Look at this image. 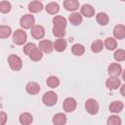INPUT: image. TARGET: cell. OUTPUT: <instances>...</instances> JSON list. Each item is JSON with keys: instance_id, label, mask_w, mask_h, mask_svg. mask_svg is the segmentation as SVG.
Here are the masks:
<instances>
[{"instance_id": "23", "label": "cell", "mask_w": 125, "mask_h": 125, "mask_svg": "<svg viewBox=\"0 0 125 125\" xmlns=\"http://www.w3.org/2000/svg\"><path fill=\"white\" fill-rule=\"evenodd\" d=\"M28 57H29V59H30L31 61H33V62H39V61L43 58V52H42L38 47H36V48L33 49V51L30 53V55H29Z\"/></svg>"}, {"instance_id": "3", "label": "cell", "mask_w": 125, "mask_h": 125, "mask_svg": "<svg viewBox=\"0 0 125 125\" xmlns=\"http://www.w3.org/2000/svg\"><path fill=\"white\" fill-rule=\"evenodd\" d=\"M42 102H43V104H44L45 105H47V106H53V105H55V104H57V102H58V96H57V94H56L55 92H53V91H48V92H46V93L43 95V97H42Z\"/></svg>"}, {"instance_id": "31", "label": "cell", "mask_w": 125, "mask_h": 125, "mask_svg": "<svg viewBox=\"0 0 125 125\" xmlns=\"http://www.w3.org/2000/svg\"><path fill=\"white\" fill-rule=\"evenodd\" d=\"M113 59L116 62H123L125 61V50L117 49L113 54Z\"/></svg>"}, {"instance_id": "21", "label": "cell", "mask_w": 125, "mask_h": 125, "mask_svg": "<svg viewBox=\"0 0 125 125\" xmlns=\"http://www.w3.org/2000/svg\"><path fill=\"white\" fill-rule=\"evenodd\" d=\"M43 10V4L39 1H32L28 4V11L30 13H38Z\"/></svg>"}, {"instance_id": "5", "label": "cell", "mask_w": 125, "mask_h": 125, "mask_svg": "<svg viewBox=\"0 0 125 125\" xmlns=\"http://www.w3.org/2000/svg\"><path fill=\"white\" fill-rule=\"evenodd\" d=\"M85 109L89 114L95 115L99 112V109H100L99 103L95 99H88L85 103Z\"/></svg>"}, {"instance_id": "19", "label": "cell", "mask_w": 125, "mask_h": 125, "mask_svg": "<svg viewBox=\"0 0 125 125\" xmlns=\"http://www.w3.org/2000/svg\"><path fill=\"white\" fill-rule=\"evenodd\" d=\"M19 121L21 125H30L33 121V117L29 112H22L19 117Z\"/></svg>"}, {"instance_id": "34", "label": "cell", "mask_w": 125, "mask_h": 125, "mask_svg": "<svg viewBox=\"0 0 125 125\" xmlns=\"http://www.w3.org/2000/svg\"><path fill=\"white\" fill-rule=\"evenodd\" d=\"M34 48H36V45L30 42V43H26V44L23 46L22 51H23V53H24L25 55L29 56V55H30V53L33 51V49H34Z\"/></svg>"}, {"instance_id": "30", "label": "cell", "mask_w": 125, "mask_h": 125, "mask_svg": "<svg viewBox=\"0 0 125 125\" xmlns=\"http://www.w3.org/2000/svg\"><path fill=\"white\" fill-rule=\"evenodd\" d=\"M121 123H122L121 118L116 114L110 115L106 120V125H121Z\"/></svg>"}, {"instance_id": "12", "label": "cell", "mask_w": 125, "mask_h": 125, "mask_svg": "<svg viewBox=\"0 0 125 125\" xmlns=\"http://www.w3.org/2000/svg\"><path fill=\"white\" fill-rule=\"evenodd\" d=\"M80 14L86 18H92L95 15V9L90 4H84L80 8Z\"/></svg>"}, {"instance_id": "15", "label": "cell", "mask_w": 125, "mask_h": 125, "mask_svg": "<svg viewBox=\"0 0 125 125\" xmlns=\"http://www.w3.org/2000/svg\"><path fill=\"white\" fill-rule=\"evenodd\" d=\"M113 36L115 39H123L125 38V25L117 24L113 28Z\"/></svg>"}, {"instance_id": "16", "label": "cell", "mask_w": 125, "mask_h": 125, "mask_svg": "<svg viewBox=\"0 0 125 125\" xmlns=\"http://www.w3.org/2000/svg\"><path fill=\"white\" fill-rule=\"evenodd\" d=\"M123 107H124V104H123V103H122L121 101H113V102L109 104L108 109H109V111H111L112 113H116V114H117V113H119V112L122 111Z\"/></svg>"}, {"instance_id": "22", "label": "cell", "mask_w": 125, "mask_h": 125, "mask_svg": "<svg viewBox=\"0 0 125 125\" xmlns=\"http://www.w3.org/2000/svg\"><path fill=\"white\" fill-rule=\"evenodd\" d=\"M45 10L50 15H56L60 11V6H59V4L57 2H51V3H48L46 5Z\"/></svg>"}, {"instance_id": "13", "label": "cell", "mask_w": 125, "mask_h": 125, "mask_svg": "<svg viewBox=\"0 0 125 125\" xmlns=\"http://www.w3.org/2000/svg\"><path fill=\"white\" fill-rule=\"evenodd\" d=\"M63 8L66 11L75 12L79 8V2L77 0H64L63 1Z\"/></svg>"}, {"instance_id": "25", "label": "cell", "mask_w": 125, "mask_h": 125, "mask_svg": "<svg viewBox=\"0 0 125 125\" xmlns=\"http://www.w3.org/2000/svg\"><path fill=\"white\" fill-rule=\"evenodd\" d=\"M71 52H72V54L74 56L80 57L85 53V47L82 44H79V43L73 44L72 47H71Z\"/></svg>"}, {"instance_id": "10", "label": "cell", "mask_w": 125, "mask_h": 125, "mask_svg": "<svg viewBox=\"0 0 125 125\" xmlns=\"http://www.w3.org/2000/svg\"><path fill=\"white\" fill-rule=\"evenodd\" d=\"M107 72L110 76H114V77H118L121 72H122V67L119 63L117 62H112L109 64L108 68H107Z\"/></svg>"}, {"instance_id": "37", "label": "cell", "mask_w": 125, "mask_h": 125, "mask_svg": "<svg viewBox=\"0 0 125 125\" xmlns=\"http://www.w3.org/2000/svg\"><path fill=\"white\" fill-rule=\"evenodd\" d=\"M122 78H123V80L125 81V69H124L123 72H122Z\"/></svg>"}, {"instance_id": "28", "label": "cell", "mask_w": 125, "mask_h": 125, "mask_svg": "<svg viewBox=\"0 0 125 125\" xmlns=\"http://www.w3.org/2000/svg\"><path fill=\"white\" fill-rule=\"evenodd\" d=\"M47 85L50 87V88H57L59 85H60V79L57 77V76H54V75H51L47 78V81H46Z\"/></svg>"}, {"instance_id": "6", "label": "cell", "mask_w": 125, "mask_h": 125, "mask_svg": "<svg viewBox=\"0 0 125 125\" xmlns=\"http://www.w3.org/2000/svg\"><path fill=\"white\" fill-rule=\"evenodd\" d=\"M76 106H77V103H76V100L74 98L68 97V98H66L63 101L62 107H63L65 112H72V111H74L76 109Z\"/></svg>"}, {"instance_id": "1", "label": "cell", "mask_w": 125, "mask_h": 125, "mask_svg": "<svg viewBox=\"0 0 125 125\" xmlns=\"http://www.w3.org/2000/svg\"><path fill=\"white\" fill-rule=\"evenodd\" d=\"M8 63H9V66L11 67V69H13L15 71H19L22 67L21 59L19 56L14 55V54H12L8 57Z\"/></svg>"}, {"instance_id": "27", "label": "cell", "mask_w": 125, "mask_h": 125, "mask_svg": "<svg viewBox=\"0 0 125 125\" xmlns=\"http://www.w3.org/2000/svg\"><path fill=\"white\" fill-rule=\"evenodd\" d=\"M104 42L102 40H99V39L93 41L92 44H91V50L94 53H100L104 49Z\"/></svg>"}, {"instance_id": "35", "label": "cell", "mask_w": 125, "mask_h": 125, "mask_svg": "<svg viewBox=\"0 0 125 125\" xmlns=\"http://www.w3.org/2000/svg\"><path fill=\"white\" fill-rule=\"evenodd\" d=\"M7 121V114L4 111L0 112V125H5Z\"/></svg>"}, {"instance_id": "18", "label": "cell", "mask_w": 125, "mask_h": 125, "mask_svg": "<svg viewBox=\"0 0 125 125\" xmlns=\"http://www.w3.org/2000/svg\"><path fill=\"white\" fill-rule=\"evenodd\" d=\"M66 19L62 16H55L53 18V24L54 27H61V28H65L66 26Z\"/></svg>"}, {"instance_id": "26", "label": "cell", "mask_w": 125, "mask_h": 125, "mask_svg": "<svg viewBox=\"0 0 125 125\" xmlns=\"http://www.w3.org/2000/svg\"><path fill=\"white\" fill-rule=\"evenodd\" d=\"M104 44V47L108 51H113L117 48V42H116L115 38H112V37H107Z\"/></svg>"}, {"instance_id": "17", "label": "cell", "mask_w": 125, "mask_h": 125, "mask_svg": "<svg viewBox=\"0 0 125 125\" xmlns=\"http://www.w3.org/2000/svg\"><path fill=\"white\" fill-rule=\"evenodd\" d=\"M66 46H67V43H66L65 39H63V38H58L54 42V49L60 53L63 52L66 49Z\"/></svg>"}, {"instance_id": "11", "label": "cell", "mask_w": 125, "mask_h": 125, "mask_svg": "<svg viewBox=\"0 0 125 125\" xmlns=\"http://www.w3.org/2000/svg\"><path fill=\"white\" fill-rule=\"evenodd\" d=\"M25 91L29 94V95H32V96H35L37 95L39 92H40V85L37 83V82H34V81H30L26 84L25 86Z\"/></svg>"}, {"instance_id": "36", "label": "cell", "mask_w": 125, "mask_h": 125, "mask_svg": "<svg viewBox=\"0 0 125 125\" xmlns=\"http://www.w3.org/2000/svg\"><path fill=\"white\" fill-rule=\"evenodd\" d=\"M120 94H121L123 97H125V84L121 85V87H120Z\"/></svg>"}, {"instance_id": "8", "label": "cell", "mask_w": 125, "mask_h": 125, "mask_svg": "<svg viewBox=\"0 0 125 125\" xmlns=\"http://www.w3.org/2000/svg\"><path fill=\"white\" fill-rule=\"evenodd\" d=\"M105 87L109 90H117L119 87H121V81L118 77L110 76L105 81Z\"/></svg>"}, {"instance_id": "33", "label": "cell", "mask_w": 125, "mask_h": 125, "mask_svg": "<svg viewBox=\"0 0 125 125\" xmlns=\"http://www.w3.org/2000/svg\"><path fill=\"white\" fill-rule=\"evenodd\" d=\"M54 36L58 37V38H63V36L65 35V28H61V27H53L52 29Z\"/></svg>"}, {"instance_id": "24", "label": "cell", "mask_w": 125, "mask_h": 125, "mask_svg": "<svg viewBox=\"0 0 125 125\" xmlns=\"http://www.w3.org/2000/svg\"><path fill=\"white\" fill-rule=\"evenodd\" d=\"M96 21L97 22L100 24V25H106L109 21V18L107 16V14L102 12V13H99L97 16H96Z\"/></svg>"}, {"instance_id": "32", "label": "cell", "mask_w": 125, "mask_h": 125, "mask_svg": "<svg viewBox=\"0 0 125 125\" xmlns=\"http://www.w3.org/2000/svg\"><path fill=\"white\" fill-rule=\"evenodd\" d=\"M12 9V5L10 2L8 1H1L0 2V12L3 14H7L11 11Z\"/></svg>"}, {"instance_id": "29", "label": "cell", "mask_w": 125, "mask_h": 125, "mask_svg": "<svg viewBox=\"0 0 125 125\" xmlns=\"http://www.w3.org/2000/svg\"><path fill=\"white\" fill-rule=\"evenodd\" d=\"M12 34V28L9 25H1L0 26V38L4 39L9 37Z\"/></svg>"}, {"instance_id": "7", "label": "cell", "mask_w": 125, "mask_h": 125, "mask_svg": "<svg viewBox=\"0 0 125 125\" xmlns=\"http://www.w3.org/2000/svg\"><path fill=\"white\" fill-rule=\"evenodd\" d=\"M38 48L45 54H50L53 52L54 50V43L51 41V40H47V39H44V40H41L39 42V45H38Z\"/></svg>"}, {"instance_id": "4", "label": "cell", "mask_w": 125, "mask_h": 125, "mask_svg": "<svg viewBox=\"0 0 125 125\" xmlns=\"http://www.w3.org/2000/svg\"><path fill=\"white\" fill-rule=\"evenodd\" d=\"M34 23H35V19L31 14L23 15L20 20V24L24 29H28V28L31 29L35 25Z\"/></svg>"}, {"instance_id": "9", "label": "cell", "mask_w": 125, "mask_h": 125, "mask_svg": "<svg viewBox=\"0 0 125 125\" xmlns=\"http://www.w3.org/2000/svg\"><path fill=\"white\" fill-rule=\"evenodd\" d=\"M30 33H31V36L34 38V39H42L45 35V29L42 25H39V24H35L31 29H30Z\"/></svg>"}, {"instance_id": "2", "label": "cell", "mask_w": 125, "mask_h": 125, "mask_svg": "<svg viewBox=\"0 0 125 125\" xmlns=\"http://www.w3.org/2000/svg\"><path fill=\"white\" fill-rule=\"evenodd\" d=\"M27 40L26 32L23 29H16L13 33V42L16 45H23Z\"/></svg>"}, {"instance_id": "14", "label": "cell", "mask_w": 125, "mask_h": 125, "mask_svg": "<svg viewBox=\"0 0 125 125\" xmlns=\"http://www.w3.org/2000/svg\"><path fill=\"white\" fill-rule=\"evenodd\" d=\"M66 121H67V118H66L65 114L62 113V112L56 113L52 118V122L54 125H65Z\"/></svg>"}, {"instance_id": "20", "label": "cell", "mask_w": 125, "mask_h": 125, "mask_svg": "<svg viewBox=\"0 0 125 125\" xmlns=\"http://www.w3.org/2000/svg\"><path fill=\"white\" fill-rule=\"evenodd\" d=\"M82 20H83L82 19V15L80 13H78V12H74V13H72L68 17V21H69V22L72 25H79V24H81Z\"/></svg>"}]
</instances>
